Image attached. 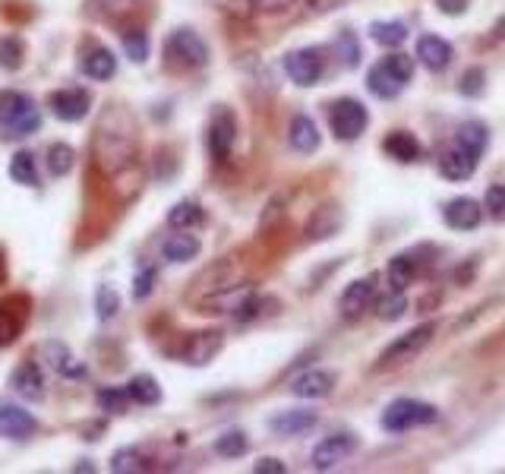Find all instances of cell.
<instances>
[{"mask_svg": "<svg viewBox=\"0 0 505 474\" xmlns=\"http://www.w3.org/2000/svg\"><path fill=\"white\" fill-rule=\"evenodd\" d=\"M92 159L104 175H120L136 159V127L126 118V111L114 108L102 118L92 140Z\"/></svg>", "mask_w": 505, "mask_h": 474, "instance_id": "1", "label": "cell"}, {"mask_svg": "<svg viewBox=\"0 0 505 474\" xmlns=\"http://www.w3.org/2000/svg\"><path fill=\"white\" fill-rule=\"evenodd\" d=\"M42 127V111L35 98L20 89L0 92V140H26Z\"/></svg>", "mask_w": 505, "mask_h": 474, "instance_id": "2", "label": "cell"}, {"mask_svg": "<svg viewBox=\"0 0 505 474\" xmlns=\"http://www.w3.org/2000/svg\"><path fill=\"white\" fill-rule=\"evenodd\" d=\"M436 418H439L436 405L420 402V398H395L386 412H382V427L388 433H404L411 427L433 424Z\"/></svg>", "mask_w": 505, "mask_h": 474, "instance_id": "3", "label": "cell"}, {"mask_svg": "<svg viewBox=\"0 0 505 474\" xmlns=\"http://www.w3.org/2000/svg\"><path fill=\"white\" fill-rule=\"evenodd\" d=\"M433 332H436V323H423V326L398 335V339H395V342L379 355V364H376V367L388 370V367H398V364L414 361V357L420 355L429 342H433Z\"/></svg>", "mask_w": 505, "mask_h": 474, "instance_id": "4", "label": "cell"}, {"mask_svg": "<svg viewBox=\"0 0 505 474\" xmlns=\"http://www.w3.org/2000/svg\"><path fill=\"white\" fill-rule=\"evenodd\" d=\"M165 54L171 57L177 67L183 70H196V67H206L208 63V48L193 29H177L165 45Z\"/></svg>", "mask_w": 505, "mask_h": 474, "instance_id": "5", "label": "cell"}, {"mask_svg": "<svg viewBox=\"0 0 505 474\" xmlns=\"http://www.w3.org/2000/svg\"><path fill=\"white\" fill-rule=\"evenodd\" d=\"M29 316H32V300L26 294H7L0 300V348H7L26 332Z\"/></svg>", "mask_w": 505, "mask_h": 474, "instance_id": "6", "label": "cell"}, {"mask_svg": "<svg viewBox=\"0 0 505 474\" xmlns=\"http://www.w3.org/2000/svg\"><path fill=\"white\" fill-rule=\"evenodd\" d=\"M329 124H332V133L338 140H357L360 133L367 130L370 114L367 108L360 105L357 98H341L332 105V114H329Z\"/></svg>", "mask_w": 505, "mask_h": 474, "instance_id": "7", "label": "cell"}, {"mask_svg": "<svg viewBox=\"0 0 505 474\" xmlns=\"http://www.w3.org/2000/svg\"><path fill=\"white\" fill-rule=\"evenodd\" d=\"M284 70L297 86H316L322 70H326V63H322V54L316 48H300L284 57Z\"/></svg>", "mask_w": 505, "mask_h": 474, "instance_id": "8", "label": "cell"}, {"mask_svg": "<svg viewBox=\"0 0 505 474\" xmlns=\"http://www.w3.org/2000/svg\"><path fill=\"white\" fill-rule=\"evenodd\" d=\"M237 140V120L228 108H215L212 114V124H208V149L218 161L228 159L231 146Z\"/></svg>", "mask_w": 505, "mask_h": 474, "instance_id": "9", "label": "cell"}, {"mask_svg": "<svg viewBox=\"0 0 505 474\" xmlns=\"http://www.w3.org/2000/svg\"><path fill=\"white\" fill-rule=\"evenodd\" d=\"M354 449H357V437H351V433L326 437L313 449V468H316V471H329V468H335L338 462H345Z\"/></svg>", "mask_w": 505, "mask_h": 474, "instance_id": "10", "label": "cell"}, {"mask_svg": "<svg viewBox=\"0 0 505 474\" xmlns=\"http://www.w3.org/2000/svg\"><path fill=\"white\" fill-rule=\"evenodd\" d=\"M51 111H54L57 120H67V124H77L89 114L92 98L86 89H61V92H51L48 98Z\"/></svg>", "mask_w": 505, "mask_h": 474, "instance_id": "11", "label": "cell"}, {"mask_svg": "<svg viewBox=\"0 0 505 474\" xmlns=\"http://www.w3.org/2000/svg\"><path fill=\"white\" fill-rule=\"evenodd\" d=\"M222 345H224L222 332H193L187 339V345L180 348V361L193 364V367H202V364H208L218 351H222Z\"/></svg>", "mask_w": 505, "mask_h": 474, "instance_id": "12", "label": "cell"}, {"mask_svg": "<svg viewBox=\"0 0 505 474\" xmlns=\"http://www.w3.org/2000/svg\"><path fill=\"white\" fill-rule=\"evenodd\" d=\"M373 294H376L373 279L351 282V285L345 288V294H341V300H338L341 316H345V320H357V316H363L370 310V300H373Z\"/></svg>", "mask_w": 505, "mask_h": 474, "instance_id": "13", "label": "cell"}, {"mask_svg": "<svg viewBox=\"0 0 505 474\" xmlns=\"http://www.w3.org/2000/svg\"><path fill=\"white\" fill-rule=\"evenodd\" d=\"M38 430V421L20 408V405H0V437L7 439H29Z\"/></svg>", "mask_w": 505, "mask_h": 474, "instance_id": "14", "label": "cell"}, {"mask_svg": "<svg viewBox=\"0 0 505 474\" xmlns=\"http://www.w3.org/2000/svg\"><path fill=\"white\" fill-rule=\"evenodd\" d=\"M445 216V225L455 231H471L480 225V218H484V206H480L477 200H471V196H458V200H452L449 206L443 209Z\"/></svg>", "mask_w": 505, "mask_h": 474, "instance_id": "15", "label": "cell"}, {"mask_svg": "<svg viewBox=\"0 0 505 474\" xmlns=\"http://www.w3.org/2000/svg\"><path fill=\"white\" fill-rule=\"evenodd\" d=\"M477 161H480L477 152H471V149H464L455 143V149H449V152L443 155V161H439V171H443L449 181H468V177L477 171Z\"/></svg>", "mask_w": 505, "mask_h": 474, "instance_id": "16", "label": "cell"}, {"mask_svg": "<svg viewBox=\"0 0 505 474\" xmlns=\"http://www.w3.org/2000/svg\"><path fill=\"white\" fill-rule=\"evenodd\" d=\"M10 386H13V392H20L22 398H29V402L45 398V377H42V370H38V364L32 361L20 364V367L13 370Z\"/></svg>", "mask_w": 505, "mask_h": 474, "instance_id": "17", "label": "cell"}, {"mask_svg": "<svg viewBox=\"0 0 505 474\" xmlns=\"http://www.w3.org/2000/svg\"><path fill=\"white\" fill-rule=\"evenodd\" d=\"M335 389V373L329 370H306L291 383V392L300 398H326Z\"/></svg>", "mask_w": 505, "mask_h": 474, "instance_id": "18", "label": "cell"}, {"mask_svg": "<svg viewBox=\"0 0 505 474\" xmlns=\"http://www.w3.org/2000/svg\"><path fill=\"white\" fill-rule=\"evenodd\" d=\"M417 57L427 70H445L452 63V45L439 36H423L417 42Z\"/></svg>", "mask_w": 505, "mask_h": 474, "instance_id": "19", "label": "cell"}, {"mask_svg": "<svg viewBox=\"0 0 505 474\" xmlns=\"http://www.w3.org/2000/svg\"><path fill=\"white\" fill-rule=\"evenodd\" d=\"M83 73L89 79L104 83V79H111L114 73H118V57H114L108 48H102V45H92V48L83 54Z\"/></svg>", "mask_w": 505, "mask_h": 474, "instance_id": "20", "label": "cell"}, {"mask_svg": "<svg viewBox=\"0 0 505 474\" xmlns=\"http://www.w3.org/2000/svg\"><path fill=\"white\" fill-rule=\"evenodd\" d=\"M45 357H48L51 367H54L61 377H69V380H83L86 377V364L69 355V348L63 342H48V345H45Z\"/></svg>", "mask_w": 505, "mask_h": 474, "instance_id": "21", "label": "cell"}, {"mask_svg": "<svg viewBox=\"0 0 505 474\" xmlns=\"http://www.w3.org/2000/svg\"><path fill=\"white\" fill-rule=\"evenodd\" d=\"M382 149H386L388 159L404 161V165H411V161H417V159H420V155H423L420 143H417L414 136H411V133H404V130L388 133L386 140H382Z\"/></svg>", "mask_w": 505, "mask_h": 474, "instance_id": "22", "label": "cell"}, {"mask_svg": "<svg viewBox=\"0 0 505 474\" xmlns=\"http://www.w3.org/2000/svg\"><path fill=\"white\" fill-rule=\"evenodd\" d=\"M161 257L167 263H190V259L200 257V237L187 234V231H180V234H171L161 247Z\"/></svg>", "mask_w": 505, "mask_h": 474, "instance_id": "23", "label": "cell"}, {"mask_svg": "<svg viewBox=\"0 0 505 474\" xmlns=\"http://www.w3.org/2000/svg\"><path fill=\"white\" fill-rule=\"evenodd\" d=\"M269 427L278 437H300V433L316 427V414L313 412H281L269 421Z\"/></svg>", "mask_w": 505, "mask_h": 474, "instance_id": "24", "label": "cell"}, {"mask_svg": "<svg viewBox=\"0 0 505 474\" xmlns=\"http://www.w3.org/2000/svg\"><path fill=\"white\" fill-rule=\"evenodd\" d=\"M288 140H291V146L297 149V152H304V155L316 152V146H319V130H316V124H313V120L306 118V114H297V118L291 120Z\"/></svg>", "mask_w": 505, "mask_h": 474, "instance_id": "25", "label": "cell"}, {"mask_svg": "<svg viewBox=\"0 0 505 474\" xmlns=\"http://www.w3.org/2000/svg\"><path fill=\"white\" fill-rule=\"evenodd\" d=\"M367 89L373 92L376 98H395L404 89V83L388 70L386 63H376L373 70H370V77H367Z\"/></svg>", "mask_w": 505, "mask_h": 474, "instance_id": "26", "label": "cell"}, {"mask_svg": "<svg viewBox=\"0 0 505 474\" xmlns=\"http://www.w3.org/2000/svg\"><path fill=\"white\" fill-rule=\"evenodd\" d=\"M124 389H126V396H130V402H139V405H159L161 402V386L155 383L152 377H146V373L133 377Z\"/></svg>", "mask_w": 505, "mask_h": 474, "instance_id": "27", "label": "cell"}, {"mask_svg": "<svg viewBox=\"0 0 505 474\" xmlns=\"http://www.w3.org/2000/svg\"><path fill=\"white\" fill-rule=\"evenodd\" d=\"M202 209H200V202H190V200H183V202H177L171 212H167V225L171 228H177V231H187V228H196V225H202Z\"/></svg>", "mask_w": 505, "mask_h": 474, "instance_id": "28", "label": "cell"}, {"mask_svg": "<svg viewBox=\"0 0 505 474\" xmlns=\"http://www.w3.org/2000/svg\"><path fill=\"white\" fill-rule=\"evenodd\" d=\"M417 275V263L408 257V253H402V257H395L392 263H388V282H392V291H404V288L414 282Z\"/></svg>", "mask_w": 505, "mask_h": 474, "instance_id": "29", "label": "cell"}, {"mask_svg": "<svg viewBox=\"0 0 505 474\" xmlns=\"http://www.w3.org/2000/svg\"><path fill=\"white\" fill-rule=\"evenodd\" d=\"M370 36H373V42L386 45V48H398L408 38V26L404 22H373Z\"/></svg>", "mask_w": 505, "mask_h": 474, "instance_id": "30", "label": "cell"}, {"mask_svg": "<svg viewBox=\"0 0 505 474\" xmlns=\"http://www.w3.org/2000/svg\"><path fill=\"white\" fill-rule=\"evenodd\" d=\"M73 165H77V152H73V146H67V143H54V146L48 149V168L54 177H67L69 171H73Z\"/></svg>", "mask_w": 505, "mask_h": 474, "instance_id": "31", "label": "cell"}, {"mask_svg": "<svg viewBox=\"0 0 505 474\" xmlns=\"http://www.w3.org/2000/svg\"><path fill=\"white\" fill-rule=\"evenodd\" d=\"M10 177L22 187H35L38 184V171H35V155L32 152H16L10 161Z\"/></svg>", "mask_w": 505, "mask_h": 474, "instance_id": "32", "label": "cell"}, {"mask_svg": "<svg viewBox=\"0 0 505 474\" xmlns=\"http://www.w3.org/2000/svg\"><path fill=\"white\" fill-rule=\"evenodd\" d=\"M338 225H341V216H338V209L335 206H322V209L313 216V222H310V237L316 241V237H332L335 231H338Z\"/></svg>", "mask_w": 505, "mask_h": 474, "instance_id": "33", "label": "cell"}, {"mask_svg": "<svg viewBox=\"0 0 505 474\" xmlns=\"http://www.w3.org/2000/svg\"><path fill=\"white\" fill-rule=\"evenodd\" d=\"M22 57H26V45H22L20 36L0 38V67H4V70H20Z\"/></svg>", "mask_w": 505, "mask_h": 474, "instance_id": "34", "label": "cell"}, {"mask_svg": "<svg viewBox=\"0 0 505 474\" xmlns=\"http://www.w3.org/2000/svg\"><path fill=\"white\" fill-rule=\"evenodd\" d=\"M458 146L471 149V152L484 155L486 149V127L477 124V120H468V124L458 127Z\"/></svg>", "mask_w": 505, "mask_h": 474, "instance_id": "35", "label": "cell"}, {"mask_svg": "<svg viewBox=\"0 0 505 474\" xmlns=\"http://www.w3.org/2000/svg\"><path fill=\"white\" fill-rule=\"evenodd\" d=\"M247 449H249V443L240 430H228L224 437H218V443H215V453L224 455V459H240Z\"/></svg>", "mask_w": 505, "mask_h": 474, "instance_id": "36", "label": "cell"}, {"mask_svg": "<svg viewBox=\"0 0 505 474\" xmlns=\"http://www.w3.org/2000/svg\"><path fill=\"white\" fill-rule=\"evenodd\" d=\"M124 51H126V57H130V61L146 63L149 61V38H146V32H139V29L126 32V36H124Z\"/></svg>", "mask_w": 505, "mask_h": 474, "instance_id": "37", "label": "cell"}, {"mask_svg": "<svg viewBox=\"0 0 505 474\" xmlns=\"http://www.w3.org/2000/svg\"><path fill=\"white\" fill-rule=\"evenodd\" d=\"M143 468H146V459H143V453H136V449H120V453H114V459H111V471H118V474L143 471Z\"/></svg>", "mask_w": 505, "mask_h": 474, "instance_id": "38", "label": "cell"}, {"mask_svg": "<svg viewBox=\"0 0 505 474\" xmlns=\"http://www.w3.org/2000/svg\"><path fill=\"white\" fill-rule=\"evenodd\" d=\"M118 307H120V298H118V291H114V288H108V285H102V288H98V294H95V310H98V320H111V316L118 314Z\"/></svg>", "mask_w": 505, "mask_h": 474, "instance_id": "39", "label": "cell"}, {"mask_svg": "<svg viewBox=\"0 0 505 474\" xmlns=\"http://www.w3.org/2000/svg\"><path fill=\"white\" fill-rule=\"evenodd\" d=\"M408 310V300H404L402 291H392L388 298L379 300V307H376V314H379V320H398V316Z\"/></svg>", "mask_w": 505, "mask_h": 474, "instance_id": "40", "label": "cell"}, {"mask_svg": "<svg viewBox=\"0 0 505 474\" xmlns=\"http://www.w3.org/2000/svg\"><path fill=\"white\" fill-rule=\"evenodd\" d=\"M98 405H102V412L120 414V412H126L130 396H126V389H102L98 392Z\"/></svg>", "mask_w": 505, "mask_h": 474, "instance_id": "41", "label": "cell"}, {"mask_svg": "<svg viewBox=\"0 0 505 474\" xmlns=\"http://www.w3.org/2000/svg\"><path fill=\"white\" fill-rule=\"evenodd\" d=\"M484 209L490 212L496 222H505V187H490L486 190V196H484Z\"/></svg>", "mask_w": 505, "mask_h": 474, "instance_id": "42", "label": "cell"}, {"mask_svg": "<svg viewBox=\"0 0 505 474\" xmlns=\"http://www.w3.org/2000/svg\"><path fill=\"white\" fill-rule=\"evenodd\" d=\"M382 63H386L388 70H392L395 77L402 79V83H408L411 73H414V63H411V57H404V54H392V57H386Z\"/></svg>", "mask_w": 505, "mask_h": 474, "instance_id": "43", "label": "cell"}, {"mask_svg": "<svg viewBox=\"0 0 505 474\" xmlns=\"http://www.w3.org/2000/svg\"><path fill=\"white\" fill-rule=\"evenodd\" d=\"M152 288H155V269H152V266H146V269L136 275V282H133V298H136V300L149 298V294H152Z\"/></svg>", "mask_w": 505, "mask_h": 474, "instance_id": "44", "label": "cell"}, {"mask_svg": "<svg viewBox=\"0 0 505 474\" xmlns=\"http://www.w3.org/2000/svg\"><path fill=\"white\" fill-rule=\"evenodd\" d=\"M458 89H461V95H480L484 92V70H468Z\"/></svg>", "mask_w": 505, "mask_h": 474, "instance_id": "45", "label": "cell"}, {"mask_svg": "<svg viewBox=\"0 0 505 474\" xmlns=\"http://www.w3.org/2000/svg\"><path fill=\"white\" fill-rule=\"evenodd\" d=\"M297 0H253V7L259 10V13H288V10L294 7Z\"/></svg>", "mask_w": 505, "mask_h": 474, "instance_id": "46", "label": "cell"}, {"mask_svg": "<svg viewBox=\"0 0 505 474\" xmlns=\"http://www.w3.org/2000/svg\"><path fill=\"white\" fill-rule=\"evenodd\" d=\"M98 4H102L108 16H120V13H126V10H133L136 0H98Z\"/></svg>", "mask_w": 505, "mask_h": 474, "instance_id": "47", "label": "cell"}, {"mask_svg": "<svg viewBox=\"0 0 505 474\" xmlns=\"http://www.w3.org/2000/svg\"><path fill=\"white\" fill-rule=\"evenodd\" d=\"M253 471L257 474H284L288 468H284V462H278V459H259L257 465H253Z\"/></svg>", "mask_w": 505, "mask_h": 474, "instance_id": "48", "label": "cell"}, {"mask_svg": "<svg viewBox=\"0 0 505 474\" xmlns=\"http://www.w3.org/2000/svg\"><path fill=\"white\" fill-rule=\"evenodd\" d=\"M341 48H347V67H357L360 63V51H357V42H354V36L351 32H345V36H341Z\"/></svg>", "mask_w": 505, "mask_h": 474, "instance_id": "49", "label": "cell"}, {"mask_svg": "<svg viewBox=\"0 0 505 474\" xmlns=\"http://www.w3.org/2000/svg\"><path fill=\"white\" fill-rule=\"evenodd\" d=\"M436 4H439V10L449 16H461L464 10H468V0H436Z\"/></svg>", "mask_w": 505, "mask_h": 474, "instance_id": "50", "label": "cell"}, {"mask_svg": "<svg viewBox=\"0 0 505 474\" xmlns=\"http://www.w3.org/2000/svg\"><path fill=\"white\" fill-rule=\"evenodd\" d=\"M0 285H7V263H4V253H0Z\"/></svg>", "mask_w": 505, "mask_h": 474, "instance_id": "51", "label": "cell"}]
</instances>
